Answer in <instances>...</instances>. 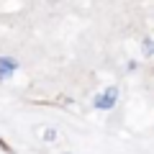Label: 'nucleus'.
<instances>
[{
    "label": "nucleus",
    "mask_w": 154,
    "mask_h": 154,
    "mask_svg": "<svg viewBox=\"0 0 154 154\" xmlns=\"http://www.w3.org/2000/svg\"><path fill=\"white\" fill-rule=\"evenodd\" d=\"M116 98H118V90H116V88L105 90V93H100L98 98H95V108H100V110L113 108V105H116Z\"/></svg>",
    "instance_id": "nucleus-1"
},
{
    "label": "nucleus",
    "mask_w": 154,
    "mask_h": 154,
    "mask_svg": "<svg viewBox=\"0 0 154 154\" xmlns=\"http://www.w3.org/2000/svg\"><path fill=\"white\" fill-rule=\"evenodd\" d=\"M13 72H16V59H11V57H0V80L11 77Z\"/></svg>",
    "instance_id": "nucleus-2"
},
{
    "label": "nucleus",
    "mask_w": 154,
    "mask_h": 154,
    "mask_svg": "<svg viewBox=\"0 0 154 154\" xmlns=\"http://www.w3.org/2000/svg\"><path fill=\"white\" fill-rule=\"evenodd\" d=\"M144 51H149V54H152V51H154V44H149V41H146V44H144Z\"/></svg>",
    "instance_id": "nucleus-3"
}]
</instances>
